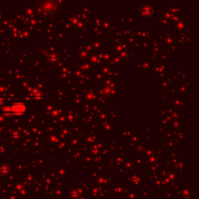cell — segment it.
Returning <instances> with one entry per match:
<instances>
[{
  "mask_svg": "<svg viewBox=\"0 0 199 199\" xmlns=\"http://www.w3.org/2000/svg\"><path fill=\"white\" fill-rule=\"evenodd\" d=\"M3 111H6V112L12 111V112H13L16 115L21 116V115H23V114L25 113L26 106L23 103H21V102L16 103H14V104H13L11 107H4L3 108Z\"/></svg>",
  "mask_w": 199,
  "mask_h": 199,
  "instance_id": "6da1fadb",
  "label": "cell"
},
{
  "mask_svg": "<svg viewBox=\"0 0 199 199\" xmlns=\"http://www.w3.org/2000/svg\"><path fill=\"white\" fill-rule=\"evenodd\" d=\"M3 104H4V99H3V97H0V107H2Z\"/></svg>",
  "mask_w": 199,
  "mask_h": 199,
  "instance_id": "3957f363",
  "label": "cell"
},
{
  "mask_svg": "<svg viewBox=\"0 0 199 199\" xmlns=\"http://www.w3.org/2000/svg\"><path fill=\"white\" fill-rule=\"evenodd\" d=\"M142 12L145 15H149L152 13V8L149 6H145L144 8L142 9Z\"/></svg>",
  "mask_w": 199,
  "mask_h": 199,
  "instance_id": "7a4b0ae2",
  "label": "cell"
}]
</instances>
